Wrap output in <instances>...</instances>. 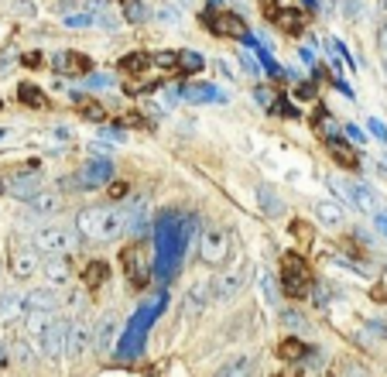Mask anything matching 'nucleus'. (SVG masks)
I'll return each mask as SVG.
<instances>
[{
    "label": "nucleus",
    "mask_w": 387,
    "mask_h": 377,
    "mask_svg": "<svg viewBox=\"0 0 387 377\" xmlns=\"http://www.w3.org/2000/svg\"><path fill=\"white\" fill-rule=\"evenodd\" d=\"M298 353H302V347H298L295 340H284V343H281V357H288V360H295Z\"/></svg>",
    "instance_id": "79ce46f5"
},
{
    "label": "nucleus",
    "mask_w": 387,
    "mask_h": 377,
    "mask_svg": "<svg viewBox=\"0 0 387 377\" xmlns=\"http://www.w3.org/2000/svg\"><path fill=\"white\" fill-rule=\"evenodd\" d=\"M11 11H14V14H21V18H34V11H38V7H34V0H11Z\"/></svg>",
    "instance_id": "c9c22d12"
},
{
    "label": "nucleus",
    "mask_w": 387,
    "mask_h": 377,
    "mask_svg": "<svg viewBox=\"0 0 387 377\" xmlns=\"http://www.w3.org/2000/svg\"><path fill=\"white\" fill-rule=\"evenodd\" d=\"M209 27L216 31V34H227V38H250L247 34V25L236 18V14H209Z\"/></svg>",
    "instance_id": "a211bd4d"
},
{
    "label": "nucleus",
    "mask_w": 387,
    "mask_h": 377,
    "mask_svg": "<svg viewBox=\"0 0 387 377\" xmlns=\"http://www.w3.org/2000/svg\"><path fill=\"white\" fill-rule=\"evenodd\" d=\"M110 175H113V162L110 158H93L82 168L79 182H82V188H100L103 182H110Z\"/></svg>",
    "instance_id": "f3484780"
},
{
    "label": "nucleus",
    "mask_w": 387,
    "mask_h": 377,
    "mask_svg": "<svg viewBox=\"0 0 387 377\" xmlns=\"http://www.w3.org/2000/svg\"><path fill=\"white\" fill-rule=\"evenodd\" d=\"M295 96H298L302 103H312V100H315V86H312V82H302V86L295 89Z\"/></svg>",
    "instance_id": "ea45409f"
},
{
    "label": "nucleus",
    "mask_w": 387,
    "mask_h": 377,
    "mask_svg": "<svg viewBox=\"0 0 387 377\" xmlns=\"http://www.w3.org/2000/svg\"><path fill=\"white\" fill-rule=\"evenodd\" d=\"M206 302H209V281H196L189 288V312H199Z\"/></svg>",
    "instance_id": "7c9ffc66"
},
{
    "label": "nucleus",
    "mask_w": 387,
    "mask_h": 377,
    "mask_svg": "<svg viewBox=\"0 0 387 377\" xmlns=\"http://www.w3.org/2000/svg\"><path fill=\"white\" fill-rule=\"evenodd\" d=\"M18 100H21L25 107H34V110L49 107V100H45V93H42L38 86H31V82H21V86H18Z\"/></svg>",
    "instance_id": "a878e982"
},
{
    "label": "nucleus",
    "mask_w": 387,
    "mask_h": 377,
    "mask_svg": "<svg viewBox=\"0 0 387 377\" xmlns=\"http://www.w3.org/2000/svg\"><path fill=\"white\" fill-rule=\"evenodd\" d=\"M329 151L336 155V162L346 165V168H357V165H360V162H357V155H353V148H346L339 137H329Z\"/></svg>",
    "instance_id": "cd10ccee"
},
{
    "label": "nucleus",
    "mask_w": 387,
    "mask_h": 377,
    "mask_svg": "<svg viewBox=\"0 0 387 377\" xmlns=\"http://www.w3.org/2000/svg\"><path fill=\"white\" fill-rule=\"evenodd\" d=\"M62 25L72 27V31H79V27H93V25H96V18H93L89 11H79V14H69V18H65Z\"/></svg>",
    "instance_id": "72a5a7b5"
},
{
    "label": "nucleus",
    "mask_w": 387,
    "mask_h": 377,
    "mask_svg": "<svg viewBox=\"0 0 387 377\" xmlns=\"http://www.w3.org/2000/svg\"><path fill=\"white\" fill-rule=\"evenodd\" d=\"M120 264L127 271V281L134 288H144L148 285V278H151V271H148V261H144V250H141V243H130L124 247V254H120Z\"/></svg>",
    "instance_id": "9d476101"
},
{
    "label": "nucleus",
    "mask_w": 387,
    "mask_h": 377,
    "mask_svg": "<svg viewBox=\"0 0 387 377\" xmlns=\"http://www.w3.org/2000/svg\"><path fill=\"white\" fill-rule=\"evenodd\" d=\"M14 357H18L21 364H27V360H34V347H31L27 340H18V343H14Z\"/></svg>",
    "instance_id": "e433bc0d"
},
{
    "label": "nucleus",
    "mask_w": 387,
    "mask_h": 377,
    "mask_svg": "<svg viewBox=\"0 0 387 377\" xmlns=\"http://www.w3.org/2000/svg\"><path fill=\"white\" fill-rule=\"evenodd\" d=\"M34 271H42L38 250H34L31 243H14V247H11V274L25 281V278H31Z\"/></svg>",
    "instance_id": "ddd939ff"
},
{
    "label": "nucleus",
    "mask_w": 387,
    "mask_h": 377,
    "mask_svg": "<svg viewBox=\"0 0 387 377\" xmlns=\"http://www.w3.org/2000/svg\"><path fill=\"white\" fill-rule=\"evenodd\" d=\"M199 254H203L206 264H223L227 254H230V234L223 226H206L203 241H199Z\"/></svg>",
    "instance_id": "0eeeda50"
},
{
    "label": "nucleus",
    "mask_w": 387,
    "mask_h": 377,
    "mask_svg": "<svg viewBox=\"0 0 387 377\" xmlns=\"http://www.w3.org/2000/svg\"><path fill=\"white\" fill-rule=\"evenodd\" d=\"M254 374V357L250 353H236L230 360H223V367L212 377H250Z\"/></svg>",
    "instance_id": "6ab92c4d"
},
{
    "label": "nucleus",
    "mask_w": 387,
    "mask_h": 377,
    "mask_svg": "<svg viewBox=\"0 0 387 377\" xmlns=\"http://www.w3.org/2000/svg\"><path fill=\"white\" fill-rule=\"evenodd\" d=\"M42 271H45L49 285H65V281H69V274H72V271H69V264H65V257H49Z\"/></svg>",
    "instance_id": "393cba45"
},
{
    "label": "nucleus",
    "mask_w": 387,
    "mask_h": 377,
    "mask_svg": "<svg viewBox=\"0 0 387 377\" xmlns=\"http://www.w3.org/2000/svg\"><path fill=\"white\" fill-rule=\"evenodd\" d=\"M55 309H58V298L52 295V288H31V292L21 295L25 319H31V316H55Z\"/></svg>",
    "instance_id": "f8f14e48"
},
{
    "label": "nucleus",
    "mask_w": 387,
    "mask_h": 377,
    "mask_svg": "<svg viewBox=\"0 0 387 377\" xmlns=\"http://www.w3.org/2000/svg\"><path fill=\"white\" fill-rule=\"evenodd\" d=\"M76 230H79V237H82L86 243H103L106 241V210H100V206L79 210Z\"/></svg>",
    "instance_id": "6e6552de"
},
{
    "label": "nucleus",
    "mask_w": 387,
    "mask_h": 377,
    "mask_svg": "<svg viewBox=\"0 0 387 377\" xmlns=\"http://www.w3.org/2000/svg\"><path fill=\"white\" fill-rule=\"evenodd\" d=\"M281 319H284L288 326H295V329H302V326H305V323H302V316H295V312H284Z\"/></svg>",
    "instance_id": "09e8293b"
},
{
    "label": "nucleus",
    "mask_w": 387,
    "mask_h": 377,
    "mask_svg": "<svg viewBox=\"0 0 387 377\" xmlns=\"http://www.w3.org/2000/svg\"><path fill=\"white\" fill-rule=\"evenodd\" d=\"M18 319H25V312H21V295H18V292H4V295H0V323H18Z\"/></svg>",
    "instance_id": "b1692460"
},
{
    "label": "nucleus",
    "mask_w": 387,
    "mask_h": 377,
    "mask_svg": "<svg viewBox=\"0 0 387 377\" xmlns=\"http://www.w3.org/2000/svg\"><path fill=\"white\" fill-rule=\"evenodd\" d=\"M278 18H281V27L288 31V34H298V31L305 27V18H302L298 11H281Z\"/></svg>",
    "instance_id": "473e14b6"
},
{
    "label": "nucleus",
    "mask_w": 387,
    "mask_h": 377,
    "mask_svg": "<svg viewBox=\"0 0 387 377\" xmlns=\"http://www.w3.org/2000/svg\"><path fill=\"white\" fill-rule=\"evenodd\" d=\"M4 360H7V347L0 343V364H4Z\"/></svg>",
    "instance_id": "6e6d98bb"
},
{
    "label": "nucleus",
    "mask_w": 387,
    "mask_h": 377,
    "mask_svg": "<svg viewBox=\"0 0 387 377\" xmlns=\"http://www.w3.org/2000/svg\"><path fill=\"white\" fill-rule=\"evenodd\" d=\"M312 210H315V219H319L322 226H339V223H343V206L333 203V199H319Z\"/></svg>",
    "instance_id": "4be33fe9"
},
{
    "label": "nucleus",
    "mask_w": 387,
    "mask_h": 377,
    "mask_svg": "<svg viewBox=\"0 0 387 377\" xmlns=\"http://www.w3.org/2000/svg\"><path fill=\"white\" fill-rule=\"evenodd\" d=\"M258 203L264 216H271V219H281L284 216V199L271 186H258Z\"/></svg>",
    "instance_id": "aec40b11"
},
{
    "label": "nucleus",
    "mask_w": 387,
    "mask_h": 377,
    "mask_svg": "<svg viewBox=\"0 0 387 377\" xmlns=\"http://www.w3.org/2000/svg\"><path fill=\"white\" fill-rule=\"evenodd\" d=\"M106 274H110V268H106L103 261H93L89 268L82 271V281H86V288H100L106 281Z\"/></svg>",
    "instance_id": "c756f323"
},
{
    "label": "nucleus",
    "mask_w": 387,
    "mask_h": 377,
    "mask_svg": "<svg viewBox=\"0 0 387 377\" xmlns=\"http://www.w3.org/2000/svg\"><path fill=\"white\" fill-rule=\"evenodd\" d=\"M346 134H350V141H360V144H363V131L357 127V124H350V127H346Z\"/></svg>",
    "instance_id": "8fccbe9b"
},
{
    "label": "nucleus",
    "mask_w": 387,
    "mask_h": 377,
    "mask_svg": "<svg viewBox=\"0 0 387 377\" xmlns=\"http://www.w3.org/2000/svg\"><path fill=\"white\" fill-rule=\"evenodd\" d=\"M260 288H264V298H267V302H274V298H278V288H274V281H271V274H267V271H260Z\"/></svg>",
    "instance_id": "58836bf2"
},
{
    "label": "nucleus",
    "mask_w": 387,
    "mask_h": 377,
    "mask_svg": "<svg viewBox=\"0 0 387 377\" xmlns=\"http://www.w3.org/2000/svg\"><path fill=\"white\" fill-rule=\"evenodd\" d=\"M381 49L387 52V21H384V27H381Z\"/></svg>",
    "instance_id": "5fc2aeb1"
},
{
    "label": "nucleus",
    "mask_w": 387,
    "mask_h": 377,
    "mask_svg": "<svg viewBox=\"0 0 387 377\" xmlns=\"http://www.w3.org/2000/svg\"><path fill=\"white\" fill-rule=\"evenodd\" d=\"M281 292L288 298H305V261L298 254H284Z\"/></svg>",
    "instance_id": "1a4fd4ad"
},
{
    "label": "nucleus",
    "mask_w": 387,
    "mask_h": 377,
    "mask_svg": "<svg viewBox=\"0 0 387 377\" xmlns=\"http://www.w3.org/2000/svg\"><path fill=\"white\" fill-rule=\"evenodd\" d=\"M243 65L250 69V76H260V65H258V58H254V55H250V52H243Z\"/></svg>",
    "instance_id": "a18cd8bd"
},
{
    "label": "nucleus",
    "mask_w": 387,
    "mask_h": 377,
    "mask_svg": "<svg viewBox=\"0 0 387 377\" xmlns=\"http://www.w3.org/2000/svg\"><path fill=\"white\" fill-rule=\"evenodd\" d=\"M185 100H192V103H227V96L216 89V86H209V82H196V86H189L185 89Z\"/></svg>",
    "instance_id": "5701e85b"
},
{
    "label": "nucleus",
    "mask_w": 387,
    "mask_h": 377,
    "mask_svg": "<svg viewBox=\"0 0 387 377\" xmlns=\"http://www.w3.org/2000/svg\"><path fill=\"white\" fill-rule=\"evenodd\" d=\"M302 4H305V7H315V0H302Z\"/></svg>",
    "instance_id": "4d7b16f0"
},
{
    "label": "nucleus",
    "mask_w": 387,
    "mask_h": 377,
    "mask_svg": "<svg viewBox=\"0 0 387 377\" xmlns=\"http://www.w3.org/2000/svg\"><path fill=\"white\" fill-rule=\"evenodd\" d=\"M367 127L374 131V137H381V141H387V127H384V124H381V120H370Z\"/></svg>",
    "instance_id": "49530a36"
},
{
    "label": "nucleus",
    "mask_w": 387,
    "mask_h": 377,
    "mask_svg": "<svg viewBox=\"0 0 387 377\" xmlns=\"http://www.w3.org/2000/svg\"><path fill=\"white\" fill-rule=\"evenodd\" d=\"M247 278H250L247 261H236L233 268H223L212 281H209V298H216V302H230V298H236L240 292H243Z\"/></svg>",
    "instance_id": "7ed1b4c3"
},
{
    "label": "nucleus",
    "mask_w": 387,
    "mask_h": 377,
    "mask_svg": "<svg viewBox=\"0 0 387 377\" xmlns=\"http://www.w3.org/2000/svg\"><path fill=\"white\" fill-rule=\"evenodd\" d=\"M38 254H49V257H65L72 247H76V237H72V230L69 226H42L38 234H34V243H31Z\"/></svg>",
    "instance_id": "20e7f679"
},
{
    "label": "nucleus",
    "mask_w": 387,
    "mask_h": 377,
    "mask_svg": "<svg viewBox=\"0 0 387 377\" xmlns=\"http://www.w3.org/2000/svg\"><path fill=\"white\" fill-rule=\"evenodd\" d=\"M124 4V18L134 21V25H141V21H148L151 18V11H148V4L144 0H120Z\"/></svg>",
    "instance_id": "c85d7f7f"
},
{
    "label": "nucleus",
    "mask_w": 387,
    "mask_h": 377,
    "mask_svg": "<svg viewBox=\"0 0 387 377\" xmlns=\"http://www.w3.org/2000/svg\"><path fill=\"white\" fill-rule=\"evenodd\" d=\"M254 96H258L260 103H274V100H278V96H274V93H271L267 86H258V89H254Z\"/></svg>",
    "instance_id": "c03bdc74"
},
{
    "label": "nucleus",
    "mask_w": 387,
    "mask_h": 377,
    "mask_svg": "<svg viewBox=\"0 0 387 377\" xmlns=\"http://www.w3.org/2000/svg\"><path fill=\"white\" fill-rule=\"evenodd\" d=\"M155 18L161 25H179V11H175V7H158Z\"/></svg>",
    "instance_id": "4c0bfd02"
},
{
    "label": "nucleus",
    "mask_w": 387,
    "mask_h": 377,
    "mask_svg": "<svg viewBox=\"0 0 387 377\" xmlns=\"http://www.w3.org/2000/svg\"><path fill=\"white\" fill-rule=\"evenodd\" d=\"M65 336H69V323L62 316H31L25 323V340L49 360H58L65 353Z\"/></svg>",
    "instance_id": "f03ea898"
},
{
    "label": "nucleus",
    "mask_w": 387,
    "mask_h": 377,
    "mask_svg": "<svg viewBox=\"0 0 387 377\" xmlns=\"http://www.w3.org/2000/svg\"><path fill=\"white\" fill-rule=\"evenodd\" d=\"M346 377H367V371L363 367H346Z\"/></svg>",
    "instance_id": "603ef678"
},
{
    "label": "nucleus",
    "mask_w": 387,
    "mask_h": 377,
    "mask_svg": "<svg viewBox=\"0 0 387 377\" xmlns=\"http://www.w3.org/2000/svg\"><path fill=\"white\" fill-rule=\"evenodd\" d=\"M336 192L343 196V199H350L360 213H377L381 210V199H377V192L370 186H363V182H346V179H333Z\"/></svg>",
    "instance_id": "423d86ee"
},
{
    "label": "nucleus",
    "mask_w": 387,
    "mask_h": 377,
    "mask_svg": "<svg viewBox=\"0 0 387 377\" xmlns=\"http://www.w3.org/2000/svg\"><path fill=\"white\" fill-rule=\"evenodd\" d=\"M86 86H93V89H106V86H110V79H106V76H89V79H86Z\"/></svg>",
    "instance_id": "de8ad7c7"
},
{
    "label": "nucleus",
    "mask_w": 387,
    "mask_h": 377,
    "mask_svg": "<svg viewBox=\"0 0 387 377\" xmlns=\"http://www.w3.org/2000/svg\"><path fill=\"white\" fill-rule=\"evenodd\" d=\"M189 230H192V223L189 219H179V216H165L161 223H158L155 237H158V278H172L175 268H179L182 261V250H185V243H189Z\"/></svg>",
    "instance_id": "f257e3e1"
},
{
    "label": "nucleus",
    "mask_w": 387,
    "mask_h": 377,
    "mask_svg": "<svg viewBox=\"0 0 387 377\" xmlns=\"http://www.w3.org/2000/svg\"><path fill=\"white\" fill-rule=\"evenodd\" d=\"M155 62L161 65V69H172V65L179 62V55H175V52H158V55H155Z\"/></svg>",
    "instance_id": "a19ab883"
},
{
    "label": "nucleus",
    "mask_w": 387,
    "mask_h": 377,
    "mask_svg": "<svg viewBox=\"0 0 387 377\" xmlns=\"http://www.w3.org/2000/svg\"><path fill=\"white\" fill-rule=\"evenodd\" d=\"M144 230H148V206L144 203H134V210L127 213V234L141 237Z\"/></svg>",
    "instance_id": "bb28decb"
},
{
    "label": "nucleus",
    "mask_w": 387,
    "mask_h": 377,
    "mask_svg": "<svg viewBox=\"0 0 387 377\" xmlns=\"http://www.w3.org/2000/svg\"><path fill=\"white\" fill-rule=\"evenodd\" d=\"M55 69H58L62 76H86V69H89V58H86V55H76V52L55 55Z\"/></svg>",
    "instance_id": "412c9836"
},
{
    "label": "nucleus",
    "mask_w": 387,
    "mask_h": 377,
    "mask_svg": "<svg viewBox=\"0 0 387 377\" xmlns=\"http://www.w3.org/2000/svg\"><path fill=\"white\" fill-rule=\"evenodd\" d=\"M377 226H381V234H387V213H377Z\"/></svg>",
    "instance_id": "864d4df0"
},
{
    "label": "nucleus",
    "mask_w": 387,
    "mask_h": 377,
    "mask_svg": "<svg viewBox=\"0 0 387 377\" xmlns=\"http://www.w3.org/2000/svg\"><path fill=\"white\" fill-rule=\"evenodd\" d=\"M161 302L165 298L158 295L155 302H148L137 316H134V323H130V329H127V336H124V343H120V357L124 360H130V357H137V350H141V343H144V333H148V326H151V319L158 316V309H161Z\"/></svg>",
    "instance_id": "39448f33"
},
{
    "label": "nucleus",
    "mask_w": 387,
    "mask_h": 377,
    "mask_svg": "<svg viewBox=\"0 0 387 377\" xmlns=\"http://www.w3.org/2000/svg\"><path fill=\"white\" fill-rule=\"evenodd\" d=\"M381 11H384V14H387V0H381Z\"/></svg>",
    "instance_id": "13d9d810"
},
{
    "label": "nucleus",
    "mask_w": 387,
    "mask_h": 377,
    "mask_svg": "<svg viewBox=\"0 0 387 377\" xmlns=\"http://www.w3.org/2000/svg\"><path fill=\"white\" fill-rule=\"evenodd\" d=\"M0 192H7V196H14V199H34L38 192H42V182H38V175H31V172H14V175H4L0 179Z\"/></svg>",
    "instance_id": "9b49d317"
},
{
    "label": "nucleus",
    "mask_w": 387,
    "mask_h": 377,
    "mask_svg": "<svg viewBox=\"0 0 387 377\" xmlns=\"http://www.w3.org/2000/svg\"><path fill=\"white\" fill-rule=\"evenodd\" d=\"M82 117H89V120H103L106 110H103V107H96V103H89V107H82Z\"/></svg>",
    "instance_id": "37998d69"
},
{
    "label": "nucleus",
    "mask_w": 387,
    "mask_h": 377,
    "mask_svg": "<svg viewBox=\"0 0 387 377\" xmlns=\"http://www.w3.org/2000/svg\"><path fill=\"white\" fill-rule=\"evenodd\" d=\"M62 213V196L58 192H38L34 199H27V216L31 219H49V216H58Z\"/></svg>",
    "instance_id": "dca6fc26"
},
{
    "label": "nucleus",
    "mask_w": 387,
    "mask_h": 377,
    "mask_svg": "<svg viewBox=\"0 0 387 377\" xmlns=\"http://www.w3.org/2000/svg\"><path fill=\"white\" fill-rule=\"evenodd\" d=\"M216 69H220L223 76H230V72H233V65H230V62H227V58H220V62H216Z\"/></svg>",
    "instance_id": "3c124183"
},
{
    "label": "nucleus",
    "mask_w": 387,
    "mask_h": 377,
    "mask_svg": "<svg viewBox=\"0 0 387 377\" xmlns=\"http://www.w3.org/2000/svg\"><path fill=\"white\" fill-rule=\"evenodd\" d=\"M384 69H387V58H384Z\"/></svg>",
    "instance_id": "bf43d9fd"
},
{
    "label": "nucleus",
    "mask_w": 387,
    "mask_h": 377,
    "mask_svg": "<svg viewBox=\"0 0 387 377\" xmlns=\"http://www.w3.org/2000/svg\"><path fill=\"white\" fill-rule=\"evenodd\" d=\"M148 62H151V58H148L144 52H130V55L120 58V69H124V72H144V69H148Z\"/></svg>",
    "instance_id": "2f4dec72"
},
{
    "label": "nucleus",
    "mask_w": 387,
    "mask_h": 377,
    "mask_svg": "<svg viewBox=\"0 0 387 377\" xmlns=\"http://www.w3.org/2000/svg\"><path fill=\"white\" fill-rule=\"evenodd\" d=\"M65 350H69V357H72V360H82L86 353L93 350V323H86V319H76V323H69Z\"/></svg>",
    "instance_id": "2eb2a0df"
},
{
    "label": "nucleus",
    "mask_w": 387,
    "mask_h": 377,
    "mask_svg": "<svg viewBox=\"0 0 387 377\" xmlns=\"http://www.w3.org/2000/svg\"><path fill=\"white\" fill-rule=\"evenodd\" d=\"M179 65H182V72H199L206 62H203V55H199V52H182L179 55Z\"/></svg>",
    "instance_id": "f704fd0d"
},
{
    "label": "nucleus",
    "mask_w": 387,
    "mask_h": 377,
    "mask_svg": "<svg viewBox=\"0 0 387 377\" xmlns=\"http://www.w3.org/2000/svg\"><path fill=\"white\" fill-rule=\"evenodd\" d=\"M117 336H120V319H117V312H106L100 323H93V350L100 357H110Z\"/></svg>",
    "instance_id": "4468645a"
}]
</instances>
